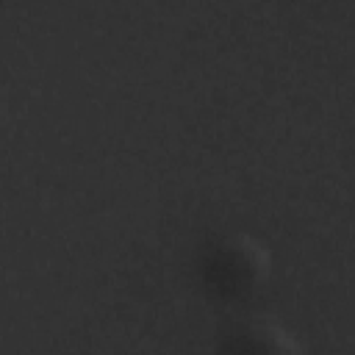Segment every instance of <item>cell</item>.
Segmentation results:
<instances>
[{"instance_id":"1","label":"cell","mask_w":355,"mask_h":355,"mask_svg":"<svg viewBox=\"0 0 355 355\" xmlns=\"http://www.w3.org/2000/svg\"><path fill=\"white\" fill-rule=\"evenodd\" d=\"M269 250L247 233H227L211 241L200 255L202 291L219 302H241L269 277Z\"/></svg>"},{"instance_id":"2","label":"cell","mask_w":355,"mask_h":355,"mask_svg":"<svg viewBox=\"0 0 355 355\" xmlns=\"http://www.w3.org/2000/svg\"><path fill=\"white\" fill-rule=\"evenodd\" d=\"M216 347L225 352H252V355H291L300 352L302 344L275 319L269 316H244L219 330Z\"/></svg>"}]
</instances>
